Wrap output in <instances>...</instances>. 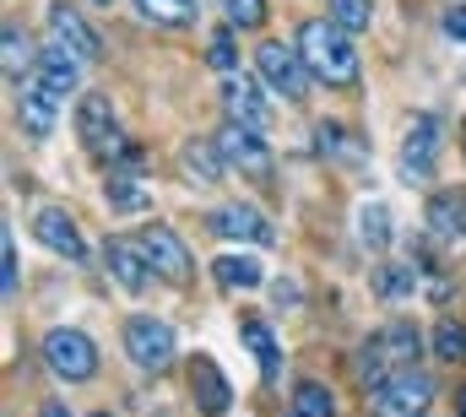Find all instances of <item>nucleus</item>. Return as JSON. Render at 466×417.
Masks as SVG:
<instances>
[{
    "label": "nucleus",
    "mask_w": 466,
    "mask_h": 417,
    "mask_svg": "<svg viewBox=\"0 0 466 417\" xmlns=\"http://www.w3.org/2000/svg\"><path fill=\"white\" fill-rule=\"evenodd\" d=\"M299 55L309 60V71L320 76V82H331V87H348L358 82V55H352L348 44V27H337V22H304L299 27Z\"/></svg>",
    "instance_id": "1"
},
{
    "label": "nucleus",
    "mask_w": 466,
    "mask_h": 417,
    "mask_svg": "<svg viewBox=\"0 0 466 417\" xmlns=\"http://www.w3.org/2000/svg\"><path fill=\"white\" fill-rule=\"evenodd\" d=\"M412 358H418V331H412V320H390V325H380V331L363 341V352H358V380L380 391L396 369H412Z\"/></svg>",
    "instance_id": "2"
},
{
    "label": "nucleus",
    "mask_w": 466,
    "mask_h": 417,
    "mask_svg": "<svg viewBox=\"0 0 466 417\" xmlns=\"http://www.w3.org/2000/svg\"><path fill=\"white\" fill-rule=\"evenodd\" d=\"M125 352H130L136 369L163 374V369L174 363V325H168V320H152V314L125 320Z\"/></svg>",
    "instance_id": "3"
},
{
    "label": "nucleus",
    "mask_w": 466,
    "mask_h": 417,
    "mask_svg": "<svg viewBox=\"0 0 466 417\" xmlns=\"http://www.w3.org/2000/svg\"><path fill=\"white\" fill-rule=\"evenodd\" d=\"M44 363L60 374V380H93V369H98V347L82 336V331H71V325H60V331H49L44 336Z\"/></svg>",
    "instance_id": "4"
},
{
    "label": "nucleus",
    "mask_w": 466,
    "mask_h": 417,
    "mask_svg": "<svg viewBox=\"0 0 466 417\" xmlns=\"http://www.w3.org/2000/svg\"><path fill=\"white\" fill-rule=\"evenodd\" d=\"M255 66H260V76H266L282 98H293V104H299V98L309 93V76H315V71H309V60H304V55H293L288 44H277V38H271V44H260V49H255Z\"/></svg>",
    "instance_id": "5"
},
{
    "label": "nucleus",
    "mask_w": 466,
    "mask_h": 417,
    "mask_svg": "<svg viewBox=\"0 0 466 417\" xmlns=\"http://www.w3.org/2000/svg\"><path fill=\"white\" fill-rule=\"evenodd\" d=\"M429 396H434L429 374H418V369H396V374L374 391V417H423Z\"/></svg>",
    "instance_id": "6"
},
{
    "label": "nucleus",
    "mask_w": 466,
    "mask_h": 417,
    "mask_svg": "<svg viewBox=\"0 0 466 417\" xmlns=\"http://www.w3.org/2000/svg\"><path fill=\"white\" fill-rule=\"evenodd\" d=\"M141 249H147V260H152V271L157 277H168V282H190L196 277V255L185 249V239L174 233V228H147L141 233Z\"/></svg>",
    "instance_id": "7"
},
{
    "label": "nucleus",
    "mask_w": 466,
    "mask_h": 417,
    "mask_svg": "<svg viewBox=\"0 0 466 417\" xmlns=\"http://www.w3.org/2000/svg\"><path fill=\"white\" fill-rule=\"evenodd\" d=\"M218 152H223V163L244 168V174H266V168H271V147L260 141L255 125H238V119H228V125L218 130Z\"/></svg>",
    "instance_id": "8"
},
{
    "label": "nucleus",
    "mask_w": 466,
    "mask_h": 417,
    "mask_svg": "<svg viewBox=\"0 0 466 417\" xmlns=\"http://www.w3.org/2000/svg\"><path fill=\"white\" fill-rule=\"evenodd\" d=\"M207 228L218 233V239H238V244H271L277 233H271V222L260 217L255 207H223L207 217Z\"/></svg>",
    "instance_id": "9"
},
{
    "label": "nucleus",
    "mask_w": 466,
    "mask_h": 417,
    "mask_svg": "<svg viewBox=\"0 0 466 417\" xmlns=\"http://www.w3.org/2000/svg\"><path fill=\"white\" fill-rule=\"evenodd\" d=\"M49 44L71 49L82 66H87V60H98V33H93L71 5H55V11H49Z\"/></svg>",
    "instance_id": "10"
},
{
    "label": "nucleus",
    "mask_w": 466,
    "mask_h": 417,
    "mask_svg": "<svg viewBox=\"0 0 466 417\" xmlns=\"http://www.w3.org/2000/svg\"><path fill=\"white\" fill-rule=\"evenodd\" d=\"M190 396H196V407L207 417H223L233 407L228 380H223V369H218L212 358H196V363H190Z\"/></svg>",
    "instance_id": "11"
},
{
    "label": "nucleus",
    "mask_w": 466,
    "mask_h": 417,
    "mask_svg": "<svg viewBox=\"0 0 466 417\" xmlns=\"http://www.w3.org/2000/svg\"><path fill=\"white\" fill-rule=\"evenodd\" d=\"M223 104H228V119H238V125H255V130L271 125V104H266V93L249 76H228L223 82Z\"/></svg>",
    "instance_id": "12"
},
{
    "label": "nucleus",
    "mask_w": 466,
    "mask_h": 417,
    "mask_svg": "<svg viewBox=\"0 0 466 417\" xmlns=\"http://www.w3.org/2000/svg\"><path fill=\"white\" fill-rule=\"evenodd\" d=\"M434 158H440V119H434V114H418V119L407 125L401 168H407V174H429V168H434Z\"/></svg>",
    "instance_id": "13"
},
{
    "label": "nucleus",
    "mask_w": 466,
    "mask_h": 417,
    "mask_svg": "<svg viewBox=\"0 0 466 417\" xmlns=\"http://www.w3.org/2000/svg\"><path fill=\"white\" fill-rule=\"evenodd\" d=\"M109 277H115L125 293H141L147 277H157L152 260H147V249H141V239H136V244H130V239H115V244H109Z\"/></svg>",
    "instance_id": "14"
},
{
    "label": "nucleus",
    "mask_w": 466,
    "mask_h": 417,
    "mask_svg": "<svg viewBox=\"0 0 466 417\" xmlns=\"http://www.w3.org/2000/svg\"><path fill=\"white\" fill-rule=\"evenodd\" d=\"M76 55L71 49H60V44H49L44 55H38V66H33V82L44 87V93H55V98H66V93H76Z\"/></svg>",
    "instance_id": "15"
},
{
    "label": "nucleus",
    "mask_w": 466,
    "mask_h": 417,
    "mask_svg": "<svg viewBox=\"0 0 466 417\" xmlns=\"http://www.w3.org/2000/svg\"><path fill=\"white\" fill-rule=\"evenodd\" d=\"M76 136H82V147H93V152L109 147V136H115V108H109L104 93H87V98L76 104Z\"/></svg>",
    "instance_id": "16"
},
{
    "label": "nucleus",
    "mask_w": 466,
    "mask_h": 417,
    "mask_svg": "<svg viewBox=\"0 0 466 417\" xmlns=\"http://www.w3.org/2000/svg\"><path fill=\"white\" fill-rule=\"evenodd\" d=\"M429 233L466 239V190H434L429 196Z\"/></svg>",
    "instance_id": "17"
},
{
    "label": "nucleus",
    "mask_w": 466,
    "mask_h": 417,
    "mask_svg": "<svg viewBox=\"0 0 466 417\" xmlns=\"http://www.w3.org/2000/svg\"><path fill=\"white\" fill-rule=\"evenodd\" d=\"M33 233L55 249V255H66V260H82V233H76V222L66 217V211H38V222H33Z\"/></svg>",
    "instance_id": "18"
},
{
    "label": "nucleus",
    "mask_w": 466,
    "mask_h": 417,
    "mask_svg": "<svg viewBox=\"0 0 466 417\" xmlns=\"http://www.w3.org/2000/svg\"><path fill=\"white\" fill-rule=\"evenodd\" d=\"M55 104H60V98H55V93H44L38 82H33V87H22V125H27L33 136H49V130H55Z\"/></svg>",
    "instance_id": "19"
},
{
    "label": "nucleus",
    "mask_w": 466,
    "mask_h": 417,
    "mask_svg": "<svg viewBox=\"0 0 466 417\" xmlns=\"http://www.w3.org/2000/svg\"><path fill=\"white\" fill-rule=\"evenodd\" d=\"M185 168H190L201 185H218V179H223V152H218V141H185Z\"/></svg>",
    "instance_id": "20"
},
{
    "label": "nucleus",
    "mask_w": 466,
    "mask_h": 417,
    "mask_svg": "<svg viewBox=\"0 0 466 417\" xmlns=\"http://www.w3.org/2000/svg\"><path fill=\"white\" fill-rule=\"evenodd\" d=\"M212 277H218L223 288H260V282H266L260 260H249V255H223V260L212 266Z\"/></svg>",
    "instance_id": "21"
},
{
    "label": "nucleus",
    "mask_w": 466,
    "mask_h": 417,
    "mask_svg": "<svg viewBox=\"0 0 466 417\" xmlns=\"http://www.w3.org/2000/svg\"><path fill=\"white\" fill-rule=\"evenodd\" d=\"M136 11L157 27H190L196 22V0H136Z\"/></svg>",
    "instance_id": "22"
},
{
    "label": "nucleus",
    "mask_w": 466,
    "mask_h": 417,
    "mask_svg": "<svg viewBox=\"0 0 466 417\" xmlns=\"http://www.w3.org/2000/svg\"><path fill=\"white\" fill-rule=\"evenodd\" d=\"M358 244L363 249H385L390 244V207L369 201V207L358 211Z\"/></svg>",
    "instance_id": "23"
},
{
    "label": "nucleus",
    "mask_w": 466,
    "mask_h": 417,
    "mask_svg": "<svg viewBox=\"0 0 466 417\" xmlns=\"http://www.w3.org/2000/svg\"><path fill=\"white\" fill-rule=\"evenodd\" d=\"M0 49H5V76H11V82H22V76L38 66V60H33V49H27V38H22L16 27H5V33H0Z\"/></svg>",
    "instance_id": "24"
},
{
    "label": "nucleus",
    "mask_w": 466,
    "mask_h": 417,
    "mask_svg": "<svg viewBox=\"0 0 466 417\" xmlns=\"http://www.w3.org/2000/svg\"><path fill=\"white\" fill-rule=\"evenodd\" d=\"M293 412H299V417H337V402H331V391H326V385L304 380V385L293 391Z\"/></svg>",
    "instance_id": "25"
},
{
    "label": "nucleus",
    "mask_w": 466,
    "mask_h": 417,
    "mask_svg": "<svg viewBox=\"0 0 466 417\" xmlns=\"http://www.w3.org/2000/svg\"><path fill=\"white\" fill-rule=\"evenodd\" d=\"M244 341L255 347V358H260V374L271 380V374H277V363H282V352H277V341H271V331H266L260 320H244Z\"/></svg>",
    "instance_id": "26"
},
{
    "label": "nucleus",
    "mask_w": 466,
    "mask_h": 417,
    "mask_svg": "<svg viewBox=\"0 0 466 417\" xmlns=\"http://www.w3.org/2000/svg\"><path fill=\"white\" fill-rule=\"evenodd\" d=\"M418 288V271L412 266H385V271H374V293L380 299H407Z\"/></svg>",
    "instance_id": "27"
},
{
    "label": "nucleus",
    "mask_w": 466,
    "mask_h": 417,
    "mask_svg": "<svg viewBox=\"0 0 466 417\" xmlns=\"http://www.w3.org/2000/svg\"><path fill=\"white\" fill-rule=\"evenodd\" d=\"M434 352H440L445 363H461L466 358V331L456 320H440V325H434Z\"/></svg>",
    "instance_id": "28"
},
{
    "label": "nucleus",
    "mask_w": 466,
    "mask_h": 417,
    "mask_svg": "<svg viewBox=\"0 0 466 417\" xmlns=\"http://www.w3.org/2000/svg\"><path fill=\"white\" fill-rule=\"evenodd\" d=\"M109 207L115 211H147L152 207V196H147L136 179H109Z\"/></svg>",
    "instance_id": "29"
},
{
    "label": "nucleus",
    "mask_w": 466,
    "mask_h": 417,
    "mask_svg": "<svg viewBox=\"0 0 466 417\" xmlns=\"http://www.w3.org/2000/svg\"><path fill=\"white\" fill-rule=\"evenodd\" d=\"M369 0H331V22L337 27H348V33H358V27H369Z\"/></svg>",
    "instance_id": "30"
},
{
    "label": "nucleus",
    "mask_w": 466,
    "mask_h": 417,
    "mask_svg": "<svg viewBox=\"0 0 466 417\" xmlns=\"http://www.w3.org/2000/svg\"><path fill=\"white\" fill-rule=\"evenodd\" d=\"M315 141H320V158H358V152H352L358 141H348L337 125H320V130H315Z\"/></svg>",
    "instance_id": "31"
},
{
    "label": "nucleus",
    "mask_w": 466,
    "mask_h": 417,
    "mask_svg": "<svg viewBox=\"0 0 466 417\" xmlns=\"http://www.w3.org/2000/svg\"><path fill=\"white\" fill-rule=\"evenodd\" d=\"M228 22L233 27H260L266 22V0H228Z\"/></svg>",
    "instance_id": "32"
},
{
    "label": "nucleus",
    "mask_w": 466,
    "mask_h": 417,
    "mask_svg": "<svg viewBox=\"0 0 466 417\" xmlns=\"http://www.w3.org/2000/svg\"><path fill=\"white\" fill-rule=\"evenodd\" d=\"M207 60H212V71H223V76H233V66H238V55H233V38H228V33H218V38H212V49H207Z\"/></svg>",
    "instance_id": "33"
},
{
    "label": "nucleus",
    "mask_w": 466,
    "mask_h": 417,
    "mask_svg": "<svg viewBox=\"0 0 466 417\" xmlns=\"http://www.w3.org/2000/svg\"><path fill=\"white\" fill-rule=\"evenodd\" d=\"M0 293H5V299L16 293V249H11V239H5V249H0Z\"/></svg>",
    "instance_id": "34"
},
{
    "label": "nucleus",
    "mask_w": 466,
    "mask_h": 417,
    "mask_svg": "<svg viewBox=\"0 0 466 417\" xmlns=\"http://www.w3.org/2000/svg\"><path fill=\"white\" fill-rule=\"evenodd\" d=\"M445 33L466 44V5H451V11H445Z\"/></svg>",
    "instance_id": "35"
},
{
    "label": "nucleus",
    "mask_w": 466,
    "mask_h": 417,
    "mask_svg": "<svg viewBox=\"0 0 466 417\" xmlns=\"http://www.w3.org/2000/svg\"><path fill=\"white\" fill-rule=\"evenodd\" d=\"M38 417H71V412H66L60 402H44V412H38Z\"/></svg>",
    "instance_id": "36"
},
{
    "label": "nucleus",
    "mask_w": 466,
    "mask_h": 417,
    "mask_svg": "<svg viewBox=\"0 0 466 417\" xmlns=\"http://www.w3.org/2000/svg\"><path fill=\"white\" fill-rule=\"evenodd\" d=\"M461 417H466V391H461Z\"/></svg>",
    "instance_id": "37"
},
{
    "label": "nucleus",
    "mask_w": 466,
    "mask_h": 417,
    "mask_svg": "<svg viewBox=\"0 0 466 417\" xmlns=\"http://www.w3.org/2000/svg\"><path fill=\"white\" fill-rule=\"evenodd\" d=\"M293 417H299V412H293Z\"/></svg>",
    "instance_id": "38"
},
{
    "label": "nucleus",
    "mask_w": 466,
    "mask_h": 417,
    "mask_svg": "<svg viewBox=\"0 0 466 417\" xmlns=\"http://www.w3.org/2000/svg\"><path fill=\"white\" fill-rule=\"evenodd\" d=\"M104 417H109V412H104Z\"/></svg>",
    "instance_id": "39"
}]
</instances>
